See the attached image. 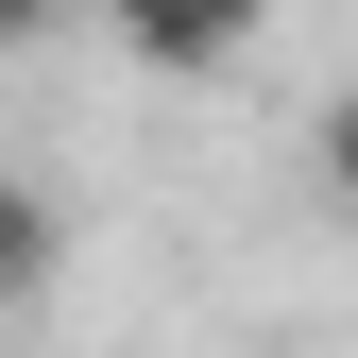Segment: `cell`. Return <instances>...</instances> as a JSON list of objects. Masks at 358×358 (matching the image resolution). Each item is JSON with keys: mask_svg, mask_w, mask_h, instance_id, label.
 Returning a JSON list of instances; mask_svg holds the SVG:
<instances>
[{"mask_svg": "<svg viewBox=\"0 0 358 358\" xmlns=\"http://www.w3.org/2000/svg\"><path fill=\"white\" fill-rule=\"evenodd\" d=\"M324 188H341V222H358V85L324 103Z\"/></svg>", "mask_w": 358, "mask_h": 358, "instance_id": "3", "label": "cell"}, {"mask_svg": "<svg viewBox=\"0 0 358 358\" xmlns=\"http://www.w3.org/2000/svg\"><path fill=\"white\" fill-rule=\"evenodd\" d=\"M52 17H69V0H0V34H17V52H34V34H52Z\"/></svg>", "mask_w": 358, "mask_h": 358, "instance_id": "4", "label": "cell"}, {"mask_svg": "<svg viewBox=\"0 0 358 358\" xmlns=\"http://www.w3.org/2000/svg\"><path fill=\"white\" fill-rule=\"evenodd\" d=\"M103 17H120V52H137V69L205 85V69H239L256 34H273V0H103Z\"/></svg>", "mask_w": 358, "mask_h": 358, "instance_id": "1", "label": "cell"}, {"mask_svg": "<svg viewBox=\"0 0 358 358\" xmlns=\"http://www.w3.org/2000/svg\"><path fill=\"white\" fill-rule=\"evenodd\" d=\"M52 239H69V222H52V188H17V205H0V290H17V307L52 290Z\"/></svg>", "mask_w": 358, "mask_h": 358, "instance_id": "2", "label": "cell"}]
</instances>
